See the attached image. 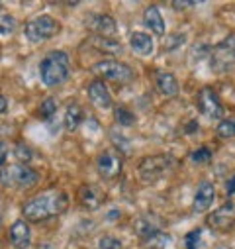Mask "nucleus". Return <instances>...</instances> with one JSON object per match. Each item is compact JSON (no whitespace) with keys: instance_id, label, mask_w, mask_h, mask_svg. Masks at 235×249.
<instances>
[{"instance_id":"nucleus-28","label":"nucleus","mask_w":235,"mask_h":249,"mask_svg":"<svg viewBox=\"0 0 235 249\" xmlns=\"http://www.w3.org/2000/svg\"><path fill=\"white\" fill-rule=\"evenodd\" d=\"M100 249H122V241L116 239V237H102Z\"/></svg>"},{"instance_id":"nucleus-36","label":"nucleus","mask_w":235,"mask_h":249,"mask_svg":"<svg viewBox=\"0 0 235 249\" xmlns=\"http://www.w3.org/2000/svg\"><path fill=\"white\" fill-rule=\"evenodd\" d=\"M37 249H51V247H49V245H39Z\"/></svg>"},{"instance_id":"nucleus-19","label":"nucleus","mask_w":235,"mask_h":249,"mask_svg":"<svg viewBox=\"0 0 235 249\" xmlns=\"http://www.w3.org/2000/svg\"><path fill=\"white\" fill-rule=\"evenodd\" d=\"M130 45L139 55H151L153 53V47H155L153 45V39L147 34H143V32H134L130 36Z\"/></svg>"},{"instance_id":"nucleus-37","label":"nucleus","mask_w":235,"mask_h":249,"mask_svg":"<svg viewBox=\"0 0 235 249\" xmlns=\"http://www.w3.org/2000/svg\"><path fill=\"white\" fill-rule=\"evenodd\" d=\"M216 249H229V247H225V245H219V247H216Z\"/></svg>"},{"instance_id":"nucleus-34","label":"nucleus","mask_w":235,"mask_h":249,"mask_svg":"<svg viewBox=\"0 0 235 249\" xmlns=\"http://www.w3.org/2000/svg\"><path fill=\"white\" fill-rule=\"evenodd\" d=\"M6 108H8V100H6L2 94H0V114L6 112Z\"/></svg>"},{"instance_id":"nucleus-12","label":"nucleus","mask_w":235,"mask_h":249,"mask_svg":"<svg viewBox=\"0 0 235 249\" xmlns=\"http://www.w3.org/2000/svg\"><path fill=\"white\" fill-rule=\"evenodd\" d=\"M214 196H216V189H214V184H212V182H208V180L200 182L198 191H196V196H194V202H192V210H194V212H198V214L206 212V210L212 206Z\"/></svg>"},{"instance_id":"nucleus-18","label":"nucleus","mask_w":235,"mask_h":249,"mask_svg":"<svg viewBox=\"0 0 235 249\" xmlns=\"http://www.w3.org/2000/svg\"><path fill=\"white\" fill-rule=\"evenodd\" d=\"M88 43H90L94 49H98V51H102V53H108V55H120V53H122L120 41H116V39H112V37L92 36V37L88 39Z\"/></svg>"},{"instance_id":"nucleus-17","label":"nucleus","mask_w":235,"mask_h":249,"mask_svg":"<svg viewBox=\"0 0 235 249\" xmlns=\"http://www.w3.org/2000/svg\"><path fill=\"white\" fill-rule=\"evenodd\" d=\"M143 22H145V26H147L155 36H163V34H165V20H163V16H161V12H159L157 6L145 8V12H143Z\"/></svg>"},{"instance_id":"nucleus-27","label":"nucleus","mask_w":235,"mask_h":249,"mask_svg":"<svg viewBox=\"0 0 235 249\" xmlns=\"http://www.w3.org/2000/svg\"><path fill=\"white\" fill-rule=\"evenodd\" d=\"M14 26H16L14 18H10V16H2V18H0V34H12L14 32Z\"/></svg>"},{"instance_id":"nucleus-21","label":"nucleus","mask_w":235,"mask_h":249,"mask_svg":"<svg viewBox=\"0 0 235 249\" xmlns=\"http://www.w3.org/2000/svg\"><path fill=\"white\" fill-rule=\"evenodd\" d=\"M135 230H137V235H139L141 239H145V241H151V239H155V237L161 233L159 228H157L153 222H149V218H141V220H137Z\"/></svg>"},{"instance_id":"nucleus-29","label":"nucleus","mask_w":235,"mask_h":249,"mask_svg":"<svg viewBox=\"0 0 235 249\" xmlns=\"http://www.w3.org/2000/svg\"><path fill=\"white\" fill-rule=\"evenodd\" d=\"M200 237H202V230H192V231L186 235V247H188V249H198L196 245H198Z\"/></svg>"},{"instance_id":"nucleus-7","label":"nucleus","mask_w":235,"mask_h":249,"mask_svg":"<svg viewBox=\"0 0 235 249\" xmlns=\"http://www.w3.org/2000/svg\"><path fill=\"white\" fill-rule=\"evenodd\" d=\"M212 67L216 69V71H227L229 67H233L235 65V45L229 41V39H225V41H221V43H218L214 49H212Z\"/></svg>"},{"instance_id":"nucleus-35","label":"nucleus","mask_w":235,"mask_h":249,"mask_svg":"<svg viewBox=\"0 0 235 249\" xmlns=\"http://www.w3.org/2000/svg\"><path fill=\"white\" fill-rule=\"evenodd\" d=\"M116 218H120V212H116V210H112V212L108 214V220H116Z\"/></svg>"},{"instance_id":"nucleus-33","label":"nucleus","mask_w":235,"mask_h":249,"mask_svg":"<svg viewBox=\"0 0 235 249\" xmlns=\"http://www.w3.org/2000/svg\"><path fill=\"white\" fill-rule=\"evenodd\" d=\"M225 191H227L229 195H235V175L225 182Z\"/></svg>"},{"instance_id":"nucleus-24","label":"nucleus","mask_w":235,"mask_h":249,"mask_svg":"<svg viewBox=\"0 0 235 249\" xmlns=\"http://www.w3.org/2000/svg\"><path fill=\"white\" fill-rule=\"evenodd\" d=\"M55 112H57V102H55V98H45V100L41 102V106H39V116L45 118V120H49Z\"/></svg>"},{"instance_id":"nucleus-20","label":"nucleus","mask_w":235,"mask_h":249,"mask_svg":"<svg viewBox=\"0 0 235 249\" xmlns=\"http://www.w3.org/2000/svg\"><path fill=\"white\" fill-rule=\"evenodd\" d=\"M83 118H84L83 108H81L79 104H69V108H67V112H65V128H67L69 132L77 130V128L81 126Z\"/></svg>"},{"instance_id":"nucleus-3","label":"nucleus","mask_w":235,"mask_h":249,"mask_svg":"<svg viewBox=\"0 0 235 249\" xmlns=\"http://www.w3.org/2000/svg\"><path fill=\"white\" fill-rule=\"evenodd\" d=\"M172 167H174L172 157H168V155H149L139 163L137 171H139V177H141L143 182H155V180L163 178Z\"/></svg>"},{"instance_id":"nucleus-4","label":"nucleus","mask_w":235,"mask_h":249,"mask_svg":"<svg viewBox=\"0 0 235 249\" xmlns=\"http://www.w3.org/2000/svg\"><path fill=\"white\" fill-rule=\"evenodd\" d=\"M39 180V175L26 167V165H20V167H2L0 169V182L4 186H20V189H32L34 184H37Z\"/></svg>"},{"instance_id":"nucleus-16","label":"nucleus","mask_w":235,"mask_h":249,"mask_svg":"<svg viewBox=\"0 0 235 249\" xmlns=\"http://www.w3.org/2000/svg\"><path fill=\"white\" fill-rule=\"evenodd\" d=\"M155 85H157V90L163 96H174L176 92H179V83H176V79L167 71H157Z\"/></svg>"},{"instance_id":"nucleus-1","label":"nucleus","mask_w":235,"mask_h":249,"mask_svg":"<svg viewBox=\"0 0 235 249\" xmlns=\"http://www.w3.org/2000/svg\"><path fill=\"white\" fill-rule=\"evenodd\" d=\"M69 206V196L61 191H51V193H43L39 196H34L32 200H28L22 208L24 218L30 222H45L53 216L63 214Z\"/></svg>"},{"instance_id":"nucleus-23","label":"nucleus","mask_w":235,"mask_h":249,"mask_svg":"<svg viewBox=\"0 0 235 249\" xmlns=\"http://www.w3.org/2000/svg\"><path fill=\"white\" fill-rule=\"evenodd\" d=\"M218 136L223 138V140H229V138H235V120H223L218 124Z\"/></svg>"},{"instance_id":"nucleus-9","label":"nucleus","mask_w":235,"mask_h":249,"mask_svg":"<svg viewBox=\"0 0 235 249\" xmlns=\"http://www.w3.org/2000/svg\"><path fill=\"white\" fill-rule=\"evenodd\" d=\"M122 165H124V163H122L120 153L114 151V149H106V151H102L100 157H98V163H96L98 173H100L104 178H108V180H112V178H116V177H120V173H122Z\"/></svg>"},{"instance_id":"nucleus-32","label":"nucleus","mask_w":235,"mask_h":249,"mask_svg":"<svg viewBox=\"0 0 235 249\" xmlns=\"http://www.w3.org/2000/svg\"><path fill=\"white\" fill-rule=\"evenodd\" d=\"M192 6H196V2H172L174 10H186V8H192Z\"/></svg>"},{"instance_id":"nucleus-8","label":"nucleus","mask_w":235,"mask_h":249,"mask_svg":"<svg viewBox=\"0 0 235 249\" xmlns=\"http://www.w3.org/2000/svg\"><path fill=\"white\" fill-rule=\"evenodd\" d=\"M206 224L212 228V230H218V231H227L235 226V204L233 202H227L223 206H219L218 210H214L208 218H206Z\"/></svg>"},{"instance_id":"nucleus-10","label":"nucleus","mask_w":235,"mask_h":249,"mask_svg":"<svg viewBox=\"0 0 235 249\" xmlns=\"http://www.w3.org/2000/svg\"><path fill=\"white\" fill-rule=\"evenodd\" d=\"M196 104H198V110H200L204 116L212 118V120H218V118L223 116V106H221L218 94H216L212 89H208V87L198 92Z\"/></svg>"},{"instance_id":"nucleus-30","label":"nucleus","mask_w":235,"mask_h":249,"mask_svg":"<svg viewBox=\"0 0 235 249\" xmlns=\"http://www.w3.org/2000/svg\"><path fill=\"white\" fill-rule=\"evenodd\" d=\"M167 41H168V43L165 45V49H172V47H176V45H181V43L185 41V36H179V34H176V36L168 37Z\"/></svg>"},{"instance_id":"nucleus-38","label":"nucleus","mask_w":235,"mask_h":249,"mask_svg":"<svg viewBox=\"0 0 235 249\" xmlns=\"http://www.w3.org/2000/svg\"><path fill=\"white\" fill-rule=\"evenodd\" d=\"M0 6H2V4H0Z\"/></svg>"},{"instance_id":"nucleus-31","label":"nucleus","mask_w":235,"mask_h":249,"mask_svg":"<svg viewBox=\"0 0 235 249\" xmlns=\"http://www.w3.org/2000/svg\"><path fill=\"white\" fill-rule=\"evenodd\" d=\"M6 157H8V145L4 142H0V169L4 167L6 163Z\"/></svg>"},{"instance_id":"nucleus-22","label":"nucleus","mask_w":235,"mask_h":249,"mask_svg":"<svg viewBox=\"0 0 235 249\" xmlns=\"http://www.w3.org/2000/svg\"><path fill=\"white\" fill-rule=\"evenodd\" d=\"M114 118L120 126H134L135 124V116L132 110H128L126 106H116L114 108Z\"/></svg>"},{"instance_id":"nucleus-6","label":"nucleus","mask_w":235,"mask_h":249,"mask_svg":"<svg viewBox=\"0 0 235 249\" xmlns=\"http://www.w3.org/2000/svg\"><path fill=\"white\" fill-rule=\"evenodd\" d=\"M59 22L51 16H37L26 24V37L32 43H39L45 39H51L55 34H59Z\"/></svg>"},{"instance_id":"nucleus-13","label":"nucleus","mask_w":235,"mask_h":249,"mask_svg":"<svg viewBox=\"0 0 235 249\" xmlns=\"http://www.w3.org/2000/svg\"><path fill=\"white\" fill-rule=\"evenodd\" d=\"M88 98L100 110L112 108V96H110V92H108V89H106V85L102 81H92L88 85Z\"/></svg>"},{"instance_id":"nucleus-2","label":"nucleus","mask_w":235,"mask_h":249,"mask_svg":"<svg viewBox=\"0 0 235 249\" xmlns=\"http://www.w3.org/2000/svg\"><path fill=\"white\" fill-rule=\"evenodd\" d=\"M39 75L43 85L47 87H59L71 77V63L69 57L63 51H51L39 67Z\"/></svg>"},{"instance_id":"nucleus-5","label":"nucleus","mask_w":235,"mask_h":249,"mask_svg":"<svg viewBox=\"0 0 235 249\" xmlns=\"http://www.w3.org/2000/svg\"><path fill=\"white\" fill-rule=\"evenodd\" d=\"M92 73L106 79V81H112V83H130L134 79V69L126 63H120V61H100L92 67Z\"/></svg>"},{"instance_id":"nucleus-26","label":"nucleus","mask_w":235,"mask_h":249,"mask_svg":"<svg viewBox=\"0 0 235 249\" xmlns=\"http://www.w3.org/2000/svg\"><path fill=\"white\" fill-rule=\"evenodd\" d=\"M212 149H208V147H200V149H196L194 153H192V161H196V163H206V161H210L212 159Z\"/></svg>"},{"instance_id":"nucleus-15","label":"nucleus","mask_w":235,"mask_h":249,"mask_svg":"<svg viewBox=\"0 0 235 249\" xmlns=\"http://www.w3.org/2000/svg\"><path fill=\"white\" fill-rule=\"evenodd\" d=\"M88 28H90L96 36H102V37H108V36H112V34L118 30L116 20H114L112 16H106V14H94V16H90Z\"/></svg>"},{"instance_id":"nucleus-25","label":"nucleus","mask_w":235,"mask_h":249,"mask_svg":"<svg viewBox=\"0 0 235 249\" xmlns=\"http://www.w3.org/2000/svg\"><path fill=\"white\" fill-rule=\"evenodd\" d=\"M14 155H16V159L20 161V163H30L32 161V149L26 145V143H18L16 145V149H14Z\"/></svg>"},{"instance_id":"nucleus-11","label":"nucleus","mask_w":235,"mask_h":249,"mask_svg":"<svg viewBox=\"0 0 235 249\" xmlns=\"http://www.w3.org/2000/svg\"><path fill=\"white\" fill-rule=\"evenodd\" d=\"M104 191L100 189L98 184H83L79 193H77V198L81 202V206H84L86 210H96L102 206L104 202Z\"/></svg>"},{"instance_id":"nucleus-14","label":"nucleus","mask_w":235,"mask_h":249,"mask_svg":"<svg viewBox=\"0 0 235 249\" xmlns=\"http://www.w3.org/2000/svg\"><path fill=\"white\" fill-rule=\"evenodd\" d=\"M30 239H32V230H30V224L26 220H18L12 224L10 228V241L16 249H26L30 245Z\"/></svg>"}]
</instances>
